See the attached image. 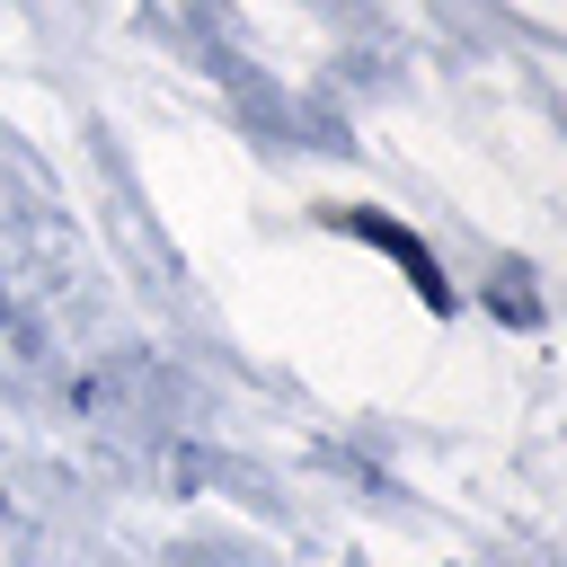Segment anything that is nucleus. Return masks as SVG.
Wrapping results in <instances>:
<instances>
[{"mask_svg": "<svg viewBox=\"0 0 567 567\" xmlns=\"http://www.w3.org/2000/svg\"><path fill=\"white\" fill-rule=\"evenodd\" d=\"M328 230H346V239H363V248L399 257V266H408V284L425 292V310H452V284H443L434 248H425V239H416L408 221H390V213H372V204H346V213H328Z\"/></svg>", "mask_w": 567, "mask_h": 567, "instance_id": "nucleus-1", "label": "nucleus"}]
</instances>
